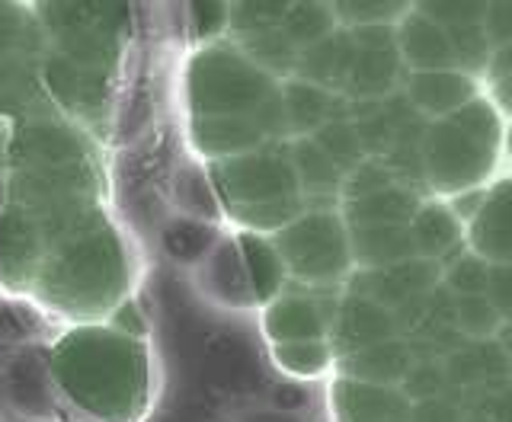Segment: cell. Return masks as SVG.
<instances>
[{"mask_svg": "<svg viewBox=\"0 0 512 422\" xmlns=\"http://www.w3.org/2000/svg\"><path fill=\"white\" fill-rule=\"evenodd\" d=\"M42 221L48 227V250L29 295L42 314L68 320V327L100 323L132 298L138 259L103 205Z\"/></svg>", "mask_w": 512, "mask_h": 422, "instance_id": "6da1fadb", "label": "cell"}, {"mask_svg": "<svg viewBox=\"0 0 512 422\" xmlns=\"http://www.w3.org/2000/svg\"><path fill=\"white\" fill-rule=\"evenodd\" d=\"M48 368L61 413L74 422H144L154 407L148 339L100 323H71L48 343Z\"/></svg>", "mask_w": 512, "mask_h": 422, "instance_id": "7a4b0ae2", "label": "cell"}, {"mask_svg": "<svg viewBox=\"0 0 512 422\" xmlns=\"http://www.w3.org/2000/svg\"><path fill=\"white\" fill-rule=\"evenodd\" d=\"M186 103L192 119H263L272 135L288 132L285 103L272 77L244 52L205 45L186 64Z\"/></svg>", "mask_w": 512, "mask_h": 422, "instance_id": "3957f363", "label": "cell"}, {"mask_svg": "<svg viewBox=\"0 0 512 422\" xmlns=\"http://www.w3.org/2000/svg\"><path fill=\"white\" fill-rule=\"evenodd\" d=\"M212 183L228 215L250 234H279L301 218V186L292 151H250L221 164H208Z\"/></svg>", "mask_w": 512, "mask_h": 422, "instance_id": "277c9868", "label": "cell"}, {"mask_svg": "<svg viewBox=\"0 0 512 422\" xmlns=\"http://www.w3.org/2000/svg\"><path fill=\"white\" fill-rule=\"evenodd\" d=\"M500 144V112L487 100H471L455 116L432 122L423 135L426 186L445 192V196L477 189V183H484L493 173Z\"/></svg>", "mask_w": 512, "mask_h": 422, "instance_id": "5b68a950", "label": "cell"}, {"mask_svg": "<svg viewBox=\"0 0 512 422\" xmlns=\"http://www.w3.org/2000/svg\"><path fill=\"white\" fill-rule=\"evenodd\" d=\"M272 243H276L285 269L308 285L343 279L352 263L349 227L333 211H311V215L295 218L279 234H272Z\"/></svg>", "mask_w": 512, "mask_h": 422, "instance_id": "8992f818", "label": "cell"}, {"mask_svg": "<svg viewBox=\"0 0 512 422\" xmlns=\"http://www.w3.org/2000/svg\"><path fill=\"white\" fill-rule=\"evenodd\" d=\"M394 320H397V336H404L413 362L442 365L448 355L468 343L455 320V295L442 282L436 288H429L426 295L407 301L400 311H394Z\"/></svg>", "mask_w": 512, "mask_h": 422, "instance_id": "52a82bcc", "label": "cell"}, {"mask_svg": "<svg viewBox=\"0 0 512 422\" xmlns=\"http://www.w3.org/2000/svg\"><path fill=\"white\" fill-rule=\"evenodd\" d=\"M48 250V227L26 205L0 208V288L13 298H29Z\"/></svg>", "mask_w": 512, "mask_h": 422, "instance_id": "ba28073f", "label": "cell"}, {"mask_svg": "<svg viewBox=\"0 0 512 422\" xmlns=\"http://www.w3.org/2000/svg\"><path fill=\"white\" fill-rule=\"evenodd\" d=\"M0 397L16 416L26 419H55L61 413L52 368H48V346L26 343L4 349Z\"/></svg>", "mask_w": 512, "mask_h": 422, "instance_id": "9c48e42d", "label": "cell"}, {"mask_svg": "<svg viewBox=\"0 0 512 422\" xmlns=\"http://www.w3.org/2000/svg\"><path fill=\"white\" fill-rule=\"evenodd\" d=\"M356 42V61L346 93L359 103H378L384 93H391L400 74V52L394 29H349Z\"/></svg>", "mask_w": 512, "mask_h": 422, "instance_id": "30bf717a", "label": "cell"}, {"mask_svg": "<svg viewBox=\"0 0 512 422\" xmlns=\"http://www.w3.org/2000/svg\"><path fill=\"white\" fill-rule=\"evenodd\" d=\"M442 282V266L429 259H407V263L384 266V269H362L352 275L349 295L381 304L384 311H400L407 301L426 295L429 288Z\"/></svg>", "mask_w": 512, "mask_h": 422, "instance_id": "8fae6325", "label": "cell"}, {"mask_svg": "<svg viewBox=\"0 0 512 422\" xmlns=\"http://www.w3.org/2000/svg\"><path fill=\"white\" fill-rule=\"evenodd\" d=\"M442 368L448 378V391H455L461 403L512 384V368L503 349L496 346V339H490V343H464L458 352L448 355Z\"/></svg>", "mask_w": 512, "mask_h": 422, "instance_id": "7c38bea8", "label": "cell"}, {"mask_svg": "<svg viewBox=\"0 0 512 422\" xmlns=\"http://www.w3.org/2000/svg\"><path fill=\"white\" fill-rule=\"evenodd\" d=\"M192 269H196V285L199 291H205L208 301L228 307V311L256 307L244 259H240V250H237V237H218L215 247Z\"/></svg>", "mask_w": 512, "mask_h": 422, "instance_id": "4fadbf2b", "label": "cell"}, {"mask_svg": "<svg viewBox=\"0 0 512 422\" xmlns=\"http://www.w3.org/2000/svg\"><path fill=\"white\" fill-rule=\"evenodd\" d=\"M336 422H410L413 403L400 387H381L340 378L330 391Z\"/></svg>", "mask_w": 512, "mask_h": 422, "instance_id": "5bb4252c", "label": "cell"}, {"mask_svg": "<svg viewBox=\"0 0 512 422\" xmlns=\"http://www.w3.org/2000/svg\"><path fill=\"white\" fill-rule=\"evenodd\" d=\"M330 336H333V352L346 359V355L378 346L384 339H397V320L381 304L349 295L330 317Z\"/></svg>", "mask_w": 512, "mask_h": 422, "instance_id": "9a60e30c", "label": "cell"}, {"mask_svg": "<svg viewBox=\"0 0 512 422\" xmlns=\"http://www.w3.org/2000/svg\"><path fill=\"white\" fill-rule=\"evenodd\" d=\"M189 138L202 157H208L212 164H221V160L260 151L263 141L276 135H272V128L263 119L237 116V119H192Z\"/></svg>", "mask_w": 512, "mask_h": 422, "instance_id": "2e32d148", "label": "cell"}, {"mask_svg": "<svg viewBox=\"0 0 512 422\" xmlns=\"http://www.w3.org/2000/svg\"><path fill=\"white\" fill-rule=\"evenodd\" d=\"M471 253L490 266H512V180L496 183L468 227Z\"/></svg>", "mask_w": 512, "mask_h": 422, "instance_id": "e0dca14e", "label": "cell"}, {"mask_svg": "<svg viewBox=\"0 0 512 422\" xmlns=\"http://www.w3.org/2000/svg\"><path fill=\"white\" fill-rule=\"evenodd\" d=\"M397 52L400 61H407L413 71H455V52L448 32L432 23L426 13L410 10L397 23Z\"/></svg>", "mask_w": 512, "mask_h": 422, "instance_id": "ac0fdd59", "label": "cell"}, {"mask_svg": "<svg viewBox=\"0 0 512 422\" xmlns=\"http://www.w3.org/2000/svg\"><path fill=\"white\" fill-rule=\"evenodd\" d=\"M407 100L420 116L448 119L471 100H477V87L461 71H413L407 80Z\"/></svg>", "mask_w": 512, "mask_h": 422, "instance_id": "d6986e66", "label": "cell"}, {"mask_svg": "<svg viewBox=\"0 0 512 422\" xmlns=\"http://www.w3.org/2000/svg\"><path fill=\"white\" fill-rule=\"evenodd\" d=\"M263 330L272 346L282 343H308L324 339L330 330V317L320 311V304L301 295H279L263 311Z\"/></svg>", "mask_w": 512, "mask_h": 422, "instance_id": "ffe728a7", "label": "cell"}, {"mask_svg": "<svg viewBox=\"0 0 512 422\" xmlns=\"http://www.w3.org/2000/svg\"><path fill=\"white\" fill-rule=\"evenodd\" d=\"M352 61H356V42H352L349 29H336L333 36L304 48L298 58V74L304 84L320 87V90H346Z\"/></svg>", "mask_w": 512, "mask_h": 422, "instance_id": "44dd1931", "label": "cell"}, {"mask_svg": "<svg viewBox=\"0 0 512 422\" xmlns=\"http://www.w3.org/2000/svg\"><path fill=\"white\" fill-rule=\"evenodd\" d=\"M410 234L416 243V256L429 259V263L448 266L452 256H461L464 237H461V221L455 218V211L442 202H423L416 208V215L410 221Z\"/></svg>", "mask_w": 512, "mask_h": 422, "instance_id": "7402d4cb", "label": "cell"}, {"mask_svg": "<svg viewBox=\"0 0 512 422\" xmlns=\"http://www.w3.org/2000/svg\"><path fill=\"white\" fill-rule=\"evenodd\" d=\"M349 250L352 259L365 269H384L407 263L416 256V243L410 224H372V227H349Z\"/></svg>", "mask_w": 512, "mask_h": 422, "instance_id": "603a6c76", "label": "cell"}, {"mask_svg": "<svg viewBox=\"0 0 512 422\" xmlns=\"http://www.w3.org/2000/svg\"><path fill=\"white\" fill-rule=\"evenodd\" d=\"M343 378L381 384V387H400L413 368V355L404 339H384L378 346H368L362 352H352L340 362Z\"/></svg>", "mask_w": 512, "mask_h": 422, "instance_id": "cb8c5ba5", "label": "cell"}, {"mask_svg": "<svg viewBox=\"0 0 512 422\" xmlns=\"http://www.w3.org/2000/svg\"><path fill=\"white\" fill-rule=\"evenodd\" d=\"M234 237H237V250H240V259H244V269H247L256 304H263V307L272 304L282 295L285 275H288L276 243L263 234H250V231H240Z\"/></svg>", "mask_w": 512, "mask_h": 422, "instance_id": "d4e9b609", "label": "cell"}, {"mask_svg": "<svg viewBox=\"0 0 512 422\" xmlns=\"http://www.w3.org/2000/svg\"><path fill=\"white\" fill-rule=\"evenodd\" d=\"M420 196L407 186H391L381 189L375 196L349 202L346 205V221L349 227H372V224H410L416 208H420Z\"/></svg>", "mask_w": 512, "mask_h": 422, "instance_id": "484cf974", "label": "cell"}, {"mask_svg": "<svg viewBox=\"0 0 512 422\" xmlns=\"http://www.w3.org/2000/svg\"><path fill=\"white\" fill-rule=\"evenodd\" d=\"M173 205L183 218L215 224L221 218V199L212 183V173L202 164H186L173 176Z\"/></svg>", "mask_w": 512, "mask_h": 422, "instance_id": "4316f807", "label": "cell"}, {"mask_svg": "<svg viewBox=\"0 0 512 422\" xmlns=\"http://www.w3.org/2000/svg\"><path fill=\"white\" fill-rule=\"evenodd\" d=\"M285 103V119L288 128H295L301 135H314L320 125H327L333 119V100L327 90L311 87L298 80V84H288L282 93Z\"/></svg>", "mask_w": 512, "mask_h": 422, "instance_id": "83f0119b", "label": "cell"}, {"mask_svg": "<svg viewBox=\"0 0 512 422\" xmlns=\"http://www.w3.org/2000/svg\"><path fill=\"white\" fill-rule=\"evenodd\" d=\"M292 164L301 192H314V196H333L343 189V173L336 170L333 160L317 148L314 138H301L292 148Z\"/></svg>", "mask_w": 512, "mask_h": 422, "instance_id": "f1b7e54d", "label": "cell"}, {"mask_svg": "<svg viewBox=\"0 0 512 422\" xmlns=\"http://www.w3.org/2000/svg\"><path fill=\"white\" fill-rule=\"evenodd\" d=\"M282 32L288 36L298 52L311 48L317 42H324L327 36L336 32V16L330 7H320V4H298V7H285L282 16Z\"/></svg>", "mask_w": 512, "mask_h": 422, "instance_id": "f546056e", "label": "cell"}, {"mask_svg": "<svg viewBox=\"0 0 512 422\" xmlns=\"http://www.w3.org/2000/svg\"><path fill=\"white\" fill-rule=\"evenodd\" d=\"M314 141H317V148L333 160L336 170L343 173V180L365 160L352 119H330L327 125H320L314 132Z\"/></svg>", "mask_w": 512, "mask_h": 422, "instance_id": "4dcf8cb0", "label": "cell"}, {"mask_svg": "<svg viewBox=\"0 0 512 422\" xmlns=\"http://www.w3.org/2000/svg\"><path fill=\"white\" fill-rule=\"evenodd\" d=\"M330 343L327 339H308V343H282L272 346V362L292 378H317L330 368Z\"/></svg>", "mask_w": 512, "mask_h": 422, "instance_id": "1f68e13d", "label": "cell"}, {"mask_svg": "<svg viewBox=\"0 0 512 422\" xmlns=\"http://www.w3.org/2000/svg\"><path fill=\"white\" fill-rule=\"evenodd\" d=\"M455 320H458L461 336L468 339V343H490L506 323L487 295L455 298Z\"/></svg>", "mask_w": 512, "mask_h": 422, "instance_id": "d6a6232c", "label": "cell"}, {"mask_svg": "<svg viewBox=\"0 0 512 422\" xmlns=\"http://www.w3.org/2000/svg\"><path fill=\"white\" fill-rule=\"evenodd\" d=\"M36 10L23 7H0V64L32 52V36H36Z\"/></svg>", "mask_w": 512, "mask_h": 422, "instance_id": "836d02e7", "label": "cell"}, {"mask_svg": "<svg viewBox=\"0 0 512 422\" xmlns=\"http://www.w3.org/2000/svg\"><path fill=\"white\" fill-rule=\"evenodd\" d=\"M490 263L480 259L477 253H461L442 269V285L452 291L455 298H471V295H487L490 285Z\"/></svg>", "mask_w": 512, "mask_h": 422, "instance_id": "e575fe53", "label": "cell"}, {"mask_svg": "<svg viewBox=\"0 0 512 422\" xmlns=\"http://www.w3.org/2000/svg\"><path fill=\"white\" fill-rule=\"evenodd\" d=\"M448 39H452V52H455V71L468 74V77L477 71H487L493 48L487 42L484 23L464 26V29H448Z\"/></svg>", "mask_w": 512, "mask_h": 422, "instance_id": "d590c367", "label": "cell"}, {"mask_svg": "<svg viewBox=\"0 0 512 422\" xmlns=\"http://www.w3.org/2000/svg\"><path fill=\"white\" fill-rule=\"evenodd\" d=\"M410 13V7L397 4H340L333 7L336 20H343L349 29H391V23H400Z\"/></svg>", "mask_w": 512, "mask_h": 422, "instance_id": "8d00e7d4", "label": "cell"}, {"mask_svg": "<svg viewBox=\"0 0 512 422\" xmlns=\"http://www.w3.org/2000/svg\"><path fill=\"white\" fill-rule=\"evenodd\" d=\"M397 186V180L391 176V170L381 164V160H362V164L352 170L346 180H343V196L349 202H359V199H368V196H375V192L381 189H391Z\"/></svg>", "mask_w": 512, "mask_h": 422, "instance_id": "74e56055", "label": "cell"}, {"mask_svg": "<svg viewBox=\"0 0 512 422\" xmlns=\"http://www.w3.org/2000/svg\"><path fill=\"white\" fill-rule=\"evenodd\" d=\"M400 391L410 403H420V400H436L448 394V378H445V368L439 362H413L410 375L400 384Z\"/></svg>", "mask_w": 512, "mask_h": 422, "instance_id": "f35d334b", "label": "cell"}, {"mask_svg": "<svg viewBox=\"0 0 512 422\" xmlns=\"http://www.w3.org/2000/svg\"><path fill=\"white\" fill-rule=\"evenodd\" d=\"M42 314L36 304L23 307V304H0V346H26L36 343V327H32V317Z\"/></svg>", "mask_w": 512, "mask_h": 422, "instance_id": "ab89813d", "label": "cell"}, {"mask_svg": "<svg viewBox=\"0 0 512 422\" xmlns=\"http://www.w3.org/2000/svg\"><path fill=\"white\" fill-rule=\"evenodd\" d=\"M464 422H512V384L461 403Z\"/></svg>", "mask_w": 512, "mask_h": 422, "instance_id": "60d3db41", "label": "cell"}, {"mask_svg": "<svg viewBox=\"0 0 512 422\" xmlns=\"http://www.w3.org/2000/svg\"><path fill=\"white\" fill-rule=\"evenodd\" d=\"M186 20L192 26V36H196L199 42H212L215 36H221V32L231 26V7L196 4V7L186 10Z\"/></svg>", "mask_w": 512, "mask_h": 422, "instance_id": "b9f144b4", "label": "cell"}, {"mask_svg": "<svg viewBox=\"0 0 512 422\" xmlns=\"http://www.w3.org/2000/svg\"><path fill=\"white\" fill-rule=\"evenodd\" d=\"M420 13H426L432 23H439L445 32L448 29H464V26H480L484 23L487 4H432V7H420Z\"/></svg>", "mask_w": 512, "mask_h": 422, "instance_id": "7bdbcfd3", "label": "cell"}, {"mask_svg": "<svg viewBox=\"0 0 512 422\" xmlns=\"http://www.w3.org/2000/svg\"><path fill=\"white\" fill-rule=\"evenodd\" d=\"M106 323L112 330H119V333H125V336H135V339H148V317H144V311L138 307V301H135V295L128 298V301H122L116 311H112L109 317H106Z\"/></svg>", "mask_w": 512, "mask_h": 422, "instance_id": "ee69618b", "label": "cell"}, {"mask_svg": "<svg viewBox=\"0 0 512 422\" xmlns=\"http://www.w3.org/2000/svg\"><path fill=\"white\" fill-rule=\"evenodd\" d=\"M484 32L490 48L512 45V4H490L484 13Z\"/></svg>", "mask_w": 512, "mask_h": 422, "instance_id": "f6af8a7d", "label": "cell"}, {"mask_svg": "<svg viewBox=\"0 0 512 422\" xmlns=\"http://www.w3.org/2000/svg\"><path fill=\"white\" fill-rule=\"evenodd\" d=\"M410 422H464L461 407L448 397H436V400H420L413 403L410 410Z\"/></svg>", "mask_w": 512, "mask_h": 422, "instance_id": "bcb514c9", "label": "cell"}, {"mask_svg": "<svg viewBox=\"0 0 512 422\" xmlns=\"http://www.w3.org/2000/svg\"><path fill=\"white\" fill-rule=\"evenodd\" d=\"M487 298L493 301L496 311H500V317L506 323H512V266H493L490 269Z\"/></svg>", "mask_w": 512, "mask_h": 422, "instance_id": "7dc6e473", "label": "cell"}, {"mask_svg": "<svg viewBox=\"0 0 512 422\" xmlns=\"http://www.w3.org/2000/svg\"><path fill=\"white\" fill-rule=\"evenodd\" d=\"M487 74H490L493 84H500V80L512 77V45H506V48H496V52L490 55Z\"/></svg>", "mask_w": 512, "mask_h": 422, "instance_id": "c3c4849f", "label": "cell"}, {"mask_svg": "<svg viewBox=\"0 0 512 422\" xmlns=\"http://www.w3.org/2000/svg\"><path fill=\"white\" fill-rule=\"evenodd\" d=\"M496 346L503 349L506 362H509V368H512V323H503V327H500V333H496Z\"/></svg>", "mask_w": 512, "mask_h": 422, "instance_id": "681fc988", "label": "cell"}, {"mask_svg": "<svg viewBox=\"0 0 512 422\" xmlns=\"http://www.w3.org/2000/svg\"><path fill=\"white\" fill-rule=\"evenodd\" d=\"M496 100H500V106L506 112H512V77H506V80L496 84Z\"/></svg>", "mask_w": 512, "mask_h": 422, "instance_id": "f907efd6", "label": "cell"}, {"mask_svg": "<svg viewBox=\"0 0 512 422\" xmlns=\"http://www.w3.org/2000/svg\"><path fill=\"white\" fill-rule=\"evenodd\" d=\"M247 422H298V419H292V416H253Z\"/></svg>", "mask_w": 512, "mask_h": 422, "instance_id": "816d5d0a", "label": "cell"}, {"mask_svg": "<svg viewBox=\"0 0 512 422\" xmlns=\"http://www.w3.org/2000/svg\"><path fill=\"white\" fill-rule=\"evenodd\" d=\"M506 151H509V157H512V125H509V132H506Z\"/></svg>", "mask_w": 512, "mask_h": 422, "instance_id": "f5cc1de1", "label": "cell"}]
</instances>
